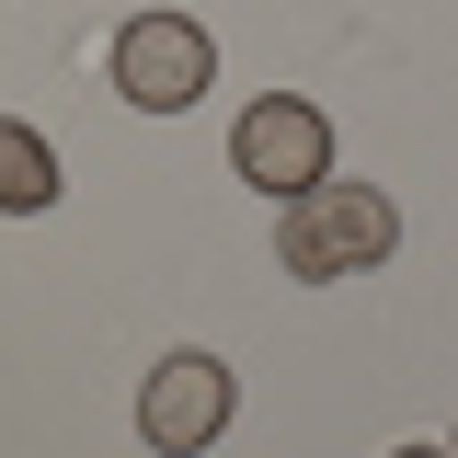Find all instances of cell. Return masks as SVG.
Segmentation results:
<instances>
[{
  "label": "cell",
  "instance_id": "obj_1",
  "mask_svg": "<svg viewBox=\"0 0 458 458\" xmlns=\"http://www.w3.org/2000/svg\"><path fill=\"white\" fill-rule=\"evenodd\" d=\"M390 241H401V218H390L378 183H310V195H286V218H276L286 276H367Z\"/></svg>",
  "mask_w": 458,
  "mask_h": 458
},
{
  "label": "cell",
  "instance_id": "obj_2",
  "mask_svg": "<svg viewBox=\"0 0 458 458\" xmlns=\"http://www.w3.org/2000/svg\"><path fill=\"white\" fill-rule=\"evenodd\" d=\"M207 81H218V47H207L183 12H138V23L114 35V92L138 114H195Z\"/></svg>",
  "mask_w": 458,
  "mask_h": 458
},
{
  "label": "cell",
  "instance_id": "obj_3",
  "mask_svg": "<svg viewBox=\"0 0 458 458\" xmlns=\"http://www.w3.org/2000/svg\"><path fill=\"white\" fill-rule=\"evenodd\" d=\"M229 161H241V183H264V195H310V183H333V114L298 104V92H264V104L229 126Z\"/></svg>",
  "mask_w": 458,
  "mask_h": 458
},
{
  "label": "cell",
  "instance_id": "obj_4",
  "mask_svg": "<svg viewBox=\"0 0 458 458\" xmlns=\"http://www.w3.org/2000/svg\"><path fill=\"white\" fill-rule=\"evenodd\" d=\"M218 424H229V367L218 355H161L149 390H138V436H149L161 458H195Z\"/></svg>",
  "mask_w": 458,
  "mask_h": 458
},
{
  "label": "cell",
  "instance_id": "obj_5",
  "mask_svg": "<svg viewBox=\"0 0 458 458\" xmlns=\"http://www.w3.org/2000/svg\"><path fill=\"white\" fill-rule=\"evenodd\" d=\"M47 195H57V161H47V138H35V126H0V207H12V218H35Z\"/></svg>",
  "mask_w": 458,
  "mask_h": 458
},
{
  "label": "cell",
  "instance_id": "obj_6",
  "mask_svg": "<svg viewBox=\"0 0 458 458\" xmlns=\"http://www.w3.org/2000/svg\"><path fill=\"white\" fill-rule=\"evenodd\" d=\"M401 458H447V447H401Z\"/></svg>",
  "mask_w": 458,
  "mask_h": 458
},
{
  "label": "cell",
  "instance_id": "obj_7",
  "mask_svg": "<svg viewBox=\"0 0 458 458\" xmlns=\"http://www.w3.org/2000/svg\"><path fill=\"white\" fill-rule=\"evenodd\" d=\"M447 458H458V447H447Z\"/></svg>",
  "mask_w": 458,
  "mask_h": 458
}]
</instances>
